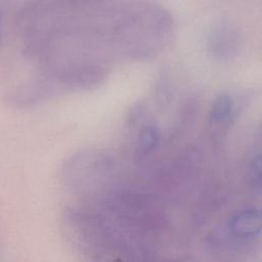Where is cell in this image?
<instances>
[{
	"mask_svg": "<svg viewBox=\"0 0 262 262\" xmlns=\"http://www.w3.org/2000/svg\"><path fill=\"white\" fill-rule=\"evenodd\" d=\"M160 139L159 131L156 127L146 126L144 127L139 135L137 140V147L140 154L147 155L151 152L158 145Z\"/></svg>",
	"mask_w": 262,
	"mask_h": 262,
	"instance_id": "3957f363",
	"label": "cell"
},
{
	"mask_svg": "<svg viewBox=\"0 0 262 262\" xmlns=\"http://www.w3.org/2000/svg\"><path fill=\"white\" fill-rule=\"evenodd\" d=\"M2 44H3V28H2V15L0 11V50L2 49Z\"/></svg>",
	"mask_w": 262,
	"mask_h": 262,
	"instance_id": "5b68a950",
	"label": "cell"
},
{
	"mask_svg": "<svg viewBox=\"0 0 262 262\" xmlns=\"http://www.w3.org/2000/svg\"><path fill=\"white\" fill-rule=\"evenodd\" d=\"M233 107L231 96L226 93L218 95L212 103L209 115L210 119L215 123H224L230 116Z\"/></svg>",
	"mask_w": 262,
	"mask_h": 262,
	"instance_id": "7a4b0ae2",
	"label": "cell"
},
{
	"mask_svg": "<svg viewBox=\"0 0 262 262\" xmlns=\"http://www.w3.org/2000/svg\"><path fill=\"white\" fill-rule=\"evenodd\" d=\"M251 171L254 177L262 182V154L257 155L251 163Z\"/></svg>",
	"mask_w": 262,
	"mask_h": 262,
	"instance_id": "277c9868",
	"label": "cell"
},
{
	"mask_svg": "<svg viewBox=\"0 0 262 262\" xmlns=\"http://www.w3.org/2000/svg\"><path fill=\"white\" fill-rule=\"evenodd\" d=\"M230 231L238 237H254L262 232V210L244 209L233 213L229 220Z\"/></svg>",
	"mask_w": 262,
	"mask_h": 262,
	"instance_id": "6da1fadb",
	"label": "cell"
}]
</instances>
